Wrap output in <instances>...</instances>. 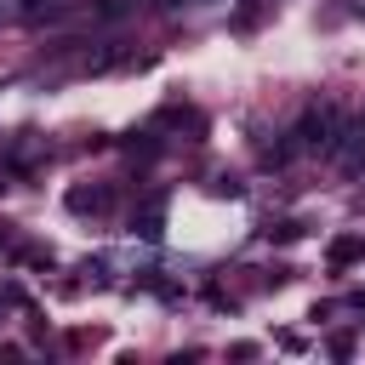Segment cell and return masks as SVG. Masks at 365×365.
<instances>
[{"label": "cell", "mask_w": 365, "mask_h": 365, "mask_svg": "<svg viewBox=\"0 0 365 365\" xmlns=\"http://www.w3.org/2000/svg\"><path fill=\"white\" fill-rule=\"evenodd\" d=\"M108 205V188H74L68 194V211H103Z\"/></svg>", "instance_id": "cell-2"}, {"label": "cell", "mask_w": 365, "mask_h": 365, "mask_svg": "<svg viewBox=\"0 0 365 365\" xmlns=\"http://www.w3.org/2000/svg\"><path fill=\"white\" fill-rule=\"evenodd\" d=\"M125 11V0H97V17H120Z\"/></svg>", "instance_id": "cell-5"}, {"label": "cell", "mask_w": 365, "mask_h": 365, "mask_svg": "<svg viewBox=\"0 0 365 365\" xmlns=\"http://www.w3.org/2000/svg\"><path fill=\"white\" fill-rule=\"evenodd\" d=\"M354 257H365V240H359V234H342V240L331 245V262L342 268V262H354Z\"/></svg>", "instance_id": "cell-3"}, {"label": "cell", "mask_w": 365, "mask_h": 365, "mask_svg": "<svg viewBox=\"0 0 365 365\" xmlns=\"http://www.w3.org/2000/svg\"><path fill=\"white\" fill-rule=\"evenodd\" d=\"M331 354H336V359H342V354H354V336H348V331H336V336H331Z\"/></svg>", "instance_id": "cell-4"}, {"label": "cell", "mask_w": 365, "mask_h": 365, "mask_svg": "<svg viewBox=\"0 0 365 365\" xmlns=\"http://www.w3.org/2000/svg\"><path fill=\"white\" fill-rule=\"evenodd\" d=\"M336 125H342V114L336 108H308L302 114V125H297V148H336Z\"/></svg>", "instance_id": "cell-1"}]
</instances>
